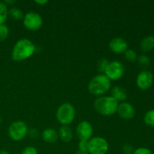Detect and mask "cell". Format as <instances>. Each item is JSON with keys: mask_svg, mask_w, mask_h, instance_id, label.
Instances as JSON below:
<instances>
[{"mask_svg": "<svg viewBox=\"0 0 154 154\" xmlns=\"http://www.w3.org/2000/svg\"><path fill=\"white\" fill-rule=\"evenodd\" d=\"M35 51V46L27 38L20 39L16 42L11 52V59L20 62L29 58Z\"/></svg>", "mask_w": 154, "mask_h": 154, "instance_id": "1", "label": "cell"}, {"mask_svg": "<svg viewBox=\"0 0 154 154\" xmlns=\"http://www.w3.org/2000/svg\"><path fill=\"white\" fill-rule=\"evenodd\" d=\"M118 102L112 96H101L94 101V108L99 114L111 116L117 113Z\"/></svg>", "mask_w": 154, "mask_h": 154, "instance_id": "2", "label": "cell"}, {"mask_svg": "<svg viewBox=\"0 0 154 154\" xmlns=\"http://www.w3.org/2000/svg\"><path fill=\"white\" fill-rule=\"evenodd\" d=\"M111 88V81L103 74H100L92 78L88 84V90L94 96L105 94Z\"/></svg>", "mask_w": 154, "mask_h": 154, "instance_id": "3", "label": "cell"}, {"mask_svg": "<svg viewBox=\"0 0 154 154\" xmlns=\"http://www.w3.org/2000/svg\"><path fill=\"white\" fill-rule=\"evenodd\" d=\"M57 120L62 126H69L75 117V109L72 104L66 102L60 105L56 114Z\"/></svg>", "mask_w": 154, "mask_h": 154, "instance_id": "4", "label": "cell"}, {"mask_svg": "<svg viewBox=\"0 0 154 154\" xmlns=\"http://www.w3.org/2000/svg\"><path fill=\"white\" fill-rule=\"evenodd\" d=\"M87 150L89 154H105L109 149L108 141L102 137H93L88 141Z\"/></svg>", "mask_w": 154, "mask_h": 154, "instance_id": "5", "label": "cell"}, {"mask_svg": "<svg viewBox=\"0 0 154 154\" xmlns=\"http://www.w3.org/2000/svg\"><path fill=\"white\" fill-rule=\"evenodd\" d=\"M8 135L12 140L16 141H21L28 133V126L24 122L17 120L9 126Z\"/></svg>", "mask_w": 154, "mask_h": 154, "instance_id": "6", "label": "cell"}, {"mask_svg": "<svg viewBox=\"0 0 154 154\" xmlns=\"http://www.w3.org/2000/svg\"><path fill=\"white\" fill-rule=\"evenodd\" d=\"M23 21L24 26L30 31L38 30L43 24L42 16L34 11H30L26 14L23 18Z\"/></svg>", "mask_w": 154, "mask_h": 154, "instance_id": "7", "label": "cell"}, {"mask_svg": "<svg viewBox=\"0 0 154 154\" xmlns=\"http://www.w3.org/2000/svg\"><path fill=\"white\" fill-rule=\"evenodd\" d=\"M124 70L123 63L119 61H112L108 65L104 75H106L110 81H117L123 77Z\"/></svg>", "mask_w": 154, "mask_h": 154, "instance_id": "8", "label": "cell"}, {"mask_svg": "<svg viewBox=\"0 0 154 154\" xmlns=\"http://www.w3.org/2000/svg\"><path fill=\"white\" fill-rule=\"evenodd\" d=\"M93 132V126L88 121H81L77 126L76 134L80 141H88L92 138Z\"/></svg>", "mask_w": 154, "mask_h": 154, "instance_id": "9", "label": "cell"}, {"mask_svg": "<svg viewBox=\"0 0 154 154\" xmlns=\"http://www.w3.org/2000/svg\"><path fill=\"white\" fill-rule=\"evenodd\" d=\"M153 83V75L149 71H142L138 75L136 78V84L139 89L142 90H148Z\"/></svg>", "mask_w": 154, "mask_h": 154, "instance_id": "10", "label": "cell"}, {"mask_svg": "<svg viewBox=\"0 0 154 154\" xmlns=\"http://www.w3.org/2000/svg\"><path fill=\"white\" fill-rule=\"evenodd\" d=\"M117 113L123 120H130L135 116L134 107L129 102H121L118 105Z\"/></svg>", "mask_w": 154, "mask_h": 154, "instance_id": "11", "label": "cell"}, {"mask_svg": "<svg viewBox=\"0 0 154 154\" xmlns=\"http://www.w3.org/2000/svg\"><path fill=\"white\" fill-rule=\"evenodd\" d=\"M109 48L112 52L116 54H124L128 49V44L125 39L120 37H116L109 42Z\"/></svg>", "mask_w": 154, "mask_h": 154, "instance_id": "12", "label": "cell"}, {"mask_svg": "<svg viewBox=\"0 0 154 154\" xmlns=\"http://www.w3.org/2000/svg\"><path fill=\"white\" fill-rule=\"evenodd\" d=\"M42 138L47 143H54L58 140V132L54 129L48 128L42 132Z\"/></svg>", "mask_w": 154, "mask_h": 154, "instance_id": "13", "label": "cell"}, {"mask_svg": "<svg viewBox=\"0 0 154 154\" xmlns=\"http://www.w3.org/2000/svg\"><path fill=\"white\" fill-rule=\"evenodd\" d=\"M59 138L64 142H69L72 141L73 132L69 126H62L59 129Z\"/></svg>", "mask_w": 154, "mask_h": 154, "instance_id": "14", "label": "cell"}, {"mask_svg": "<svg viewBox=\"0 0 154 154\" xmlns=\"http://www.w3.org/2000/svg\"><path fill=\"white\" fill-rule=\"evenodd\" d=\"M111 96L114 99L119 102V101H125L127 99V93L124 88L119 86H115L111 89Z\"/></svg>", "mask_w": 154, "mask_h": 154, "instance_id": "15", "label": "cell"}, {"mask_svg": "<svg viewBox=\"0 0 154 154\" xmlns=\"http://www.w3.org/2000/svg\"><path fill=\"white\" fill-rule=\"evenodd\" d=\"M154 48L153 36H146L140 42V48L143 52H149Z\"/></svg>", "mask_w": 154, "mask_h": 154, "instance_id": "16", "label": "cell"}, {"mask_svg": "<svg viewBox=\"0 0 154 154\" xmlns=\"http://www.w3.org/2000/svg\"><path fill=\"white\" fill-rule=\"evenodd\" d=\"M8 16V5L4 2H0V25L4 24Z\"/></svg>", "mask_w": 154, "mask_h": 154, "instance_id": "17", "label": "cell"}, {"mask_svg": "<svg viewBox=\"0 0 154 154\" xmlns=\"http://www.w3.org/2000/svg\"><path fill=\"white\" fill-rule=\"evenodd\" d=\"M8 14L14 20H22L23 18L24 15L23 14V11L20 8L16 7L11 8L8 10Z\"/></svg>", "mask_w": 154, "mask_h": 154, "instance_id": "18", "label": "cell"}, {"mask_svg": "<svg viewBox=\"0 0 154 154\" xmlns=\"http://www.w3.org/2000/svg\"><path fill=\"white\" fill-rule=\"evenodd\" d=\"M144 121L146 125L154 127V109L148 111L144 117Z\"/></svg>", "mask_w": 154, "mask_h": 154, "instance_id": "19", "label": "cell"}, {"mask_svg": "<svg viewBox=\"0 0 154 154\" xmlns=\"http://www.w3.org/2000/svg\"><path fill=\"white\" fill-rule=\"evenodd\" d=\"M124 57L127 61L131 62V63H133L137 60V54L135 51L131 49H127L124 53Z\"/></svg>", "mask_w": 154, "mask_h": 154, "instance_id": "20", "label": "cell"}, {"mask_svg": "<svg viewBox=\"0 0 154 154\" xmlns=\"http://www.w3.org/2000/svg\"><path fill=\"white\" fill-rule=\"evenodd\" d=\"M9 35L8 27L5 24L0 25V41L5 40Z\"/></svg>", "mask_w": 154, "mask_h": 154, "instance_id": "21", "label": "cell"}, {"mask_svg": "<svg viewBox=\"0 0 154 154\" xmlns=\"http://www.w3.org/2000/svg\"><path fill=\"white\" fill-rule=\"evenodd\" d=\"M138 63L143 67H147L150 64V60L147 56L141 55L138 57Z\"/></svg>", "mask_w": 154, "mask_h": 154, "instance_id": "22", "label": "cell"}, {"mask_svg": "<svg viewBox=\"0 0 154 154\" xmlns=\"http://www.w3.org/2000/svg\"><path fill=\"white\" fill-rule=\"evenodd\" d=\"M109 63L110 62H108V60H106V59H102V60H100L97 65L98 70L101 72H105V69H106L107 66L109 64Z\"/></svg>", "mask_w": 154, "mask_h": 154, "instance_id": "23", "label": "cell"}, {"mask_svg": "<svg viewBox=\"0 0 154 154\" xmlns=\"http://www.w3.org/2000/svg\"><path fill=\"white\" fill-rule=\"evenodd\" d=\"M132 154H153V152L147 147H139L134 150Z\"/></svg>", "mask_w": 154, "mask_h": 154, "instance_id": "24", "label": "cell"}, {"mask_svg": "<svg viewBox=\"0 0 154 154\" xmlns=\"http://www.w3.org/2000/svg\"><path fill=\"white\" fill-rule=\"evenodd\" d=\"M21 154H38V150L34 147H26L23 150Z\"/></svg>", "mask_w": 154, "mask_h": 154, "instance_id": "25", "label": "cell"}, {"mask_svg": "<svg viewBox=\"0 0 154 154\" xmlns=\"http://www.w3.org/2000/svg\"><path fill=\"white\" fill-rule=\"evenodd\" d=\"M135 149L130 144H124L123 146V151L124 154H132Z\"/></svg>", "mask_w": 154, "mask_h": 154, "instance_id": "26", "label": "cell"}, {"mask_svg": "<svg viewBox=\"0 0 154 154\" xmlns=\"http://www.w3.org/2000/svg\"><path fill=\"white\" fill-rule=\"evenodd\" d=\"M87 143H88V141H80L79 144H78V150L88 153V150H87V147H88Z\"/></svg>", "mask_w": 154, "mask_h": 154, "instance_id": "27", "label": "cell"}, {"mask_svg": "<svg viewBox=\"0 0 154 154\" xmlns=\"http://www.w3.org/2000/svg\"><path fill=\"white\" fill-rule=\"evenodd\" d=\"M29 135L31 138H37L38 136V131L35 129H31L29 130H28V133Z\"/></svg>", "mask_w": 154, "mask_h": 154, "instance_id": "28", "label": "cell"}, {"mask_svg": "<svg viewBox=\"0 0 154 154\" xmlns=\"http://www.w3.org/2000/svg\"><path fill=\"white\" fill-rule=\"evenodd\" d=\"M35 2L37 3V4L41 5H45V4H46V3H48V2L47 1V0H45V1H38V0H36V1H35Z\"/></svg>", "mask_w": 154, "mask_h": 154, "instance_id": "29", "label": "cell"}, {"mask_svg": "<svg viewBox=\"0 0 154 154\" xmlns=\"http://www.w3.org/2000/svg\"><path fill=\"white\" fill-rule=\"evenodd\" d=\"M4 2L5 3L6 5H13L16 2V1H14V0H11V1H9V0H5V1H4Z\"/></svg>", "mask_w": 154, "mask_h": 154, "instance_id": "30", "label": "cell"}, {"mask_svg": "<svg viewBox=\"0 0 154 154\" xmlns=\"http://www.w3.org/2000/svg\"><path fill=\"white\" fill-rule=\"evenodd\" d=\"M75 154H89L87 152H84V151H81V150H77L76 153H75Z\"/></svg>", "mask_w": 154, "mask_h": 154, "instance_id": "31", "label": "cell"}, {"mask_svg": "<svg viewBox=\"0 0 154 154\" xmlns=\"http://www.w3.org/2000/svg\"><path fill=\"white\" fill-rule=\"evenodd\" d=\"M0 154H10L8 150H0Z\"/></svg>", "mask_w": 154, "mask_h": 154, "instance_id": "32", "label": "cell"}, {"mask_svg": "<svg viewBox=\"0 0 154 154\" xmlns=\"http://www.w3.org/2000/svg\"><path fill=\"white\" fill-rule=\"evenodd\" d=\"M1 123H2V117L1 116H0V124H1Z\"/></svg>", "mask_w": 154, "mask_h": 154, "instance_id": "33", "label": "cell"}, {"mask_svg": "<svg viewBox=\"0 0 154 154\" xmlns=\"http://www.w3.org/2000/svg\"><path fill=\"white\" fill-rule=\"evenodd\" d=\"M153 38H154V35H153Z\"/></svg>", "mask_w": 154, "mask_h": 154, "instance_id": "34", "label": "cell"}]
</instances>
